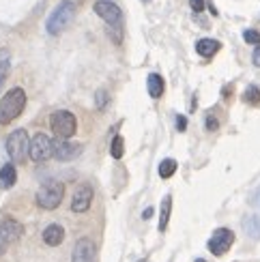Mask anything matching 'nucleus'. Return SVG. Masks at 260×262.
Listing matches in <instances>:
<instances>
[{
    "mask_svg": "<svg viewBox=\"0 0 260 262\" xmlns=\"http://www.w3.org/2000/svg\"><path fill=\"white\" fill-rule=\"evenodd\" d=\"M26 107V93L24 89H11L0 99V125H9L24 112Z\"/></svg>",
    "mask_w": 260,
    "mask_h": 262,
    "instance_id": "nucleus-1",
    "label": "nucleus"
},
{
    "mask_svg": "<svg viewBox=\"0 0 260 262\" xmlns=\"http://www.w3.org/2000/svg\"><path fill=\"white\" fill-rule=\"evenodd\" d=\"M64 198V185L56 179H52V181H46L39 187L37 195H35V200H37V206L43 211H54V209H58L60 202Z\"/></svg>",
    "mask_w": 260,
    "mask_h": 262,
    "instance_id": "nucleus-2",
    "label": "nucleus"
},
{
    "mask_svg": "<svg viewBox=\"0 0 260 262\" xmlns=\"http://www.w3.org/2000/svg\"><path fill=\"white\" fill-rule=\"evenodd\" d=\"M73 15H75V5L71 3V0H64V3H60L56 9L52 11V15L48 17V24H46L48 32H50V35H54V37L60 35V32L64 30V26L71 24Z\"/></svg>",
    "mask_w": 260,
    "mask_h": 262,
    "instance_id": "nucleus-3",
    "label": "nucleus"
},
{
    "mask_svg": "<svg viewBox=\"0 0 260 262\" xmlns=\"http://www.w3.org/2000/svg\"><path fill=\"white\" fill-rule=\"evenodd\" d=\"M50 127L56 138L69 140L75 136V131H78V121H75V116L69 110H58L50 116Z\"/></svg>",
    "mask_w": 260,
    "mask_h": 262,
    "instance_id": "nucleus-4",
    "label": "nucleus"
},
{
    "mask_svg": "<svg viewBox=\"0 0 260 262\" xmlns=\"http://www.w3.org/2000/svg\"><path fill=\"white\" fill-rule=\"evenodd\" d=\"M7 155L13 161H26L28 157V148H30V138L26 129H15L13 134L7 136Z\"/></svg>",
    "mask_w": 260,
    "mask_h": 262,
    "instance_id": "nucleus-5",
    "label": "nucleus"
},
{
    "mask_svg": "<svg viewBox=\"0 0 260 262\" xmlns=\"http://www.w3.org/2000/svg\"><path fill=\"white\" fill-rule=\"evenodd\" d=\"M54 146H56V142H54L48 134H35L30 138L28 157L32 161H37V163H43L50 157H54Z\"/></svg>",
    "mask_w": 260,
    "mask_h": 262,
    "instance_id": "nucleus-6",
    "label": "nucleus"
},
{
    "mask_svg": "<svg viewBox=\"0 0 260 262\" xmlns=\"http://www.w3.org/2000/svg\"><path fill=\"white\" fill-rule=\"evenodd\" d=\"M95 13L99 15L101 19H105L110 26L121 28V24H123V11L116 3H112V0H97L95 3Z\"/></svg>",
    "mask_w": 260,
    "mask_h": 262,
    "instance_id": "nucleus-7",
    "label": "nucleus"
},
{
    "mask_svg": "<svg viewBox=\"0 0 260 262\" xmlns=\"http://www.w3.org/2000/svg\"><path fill=\"white\" fill-rule=\"evenodd\" d=\"M234 243V232L228 228H218L213 232V236L209 238V252L213 256H224Z\"/></svg>",
    "mask_w": 260,
    "mask_h": 262,
    "instance_id": "nucleus-8",
    "label": "nucleus"
},
{
    "mask_svg": "<svg viewBox=\"0 0 260 262\" xmlns=\"http://www.w3.org/2000/svg\"><path fill=\"white\" fill-rule=\"evenodd\" d=\"M71 262H97V245L93 238L82 236L78 238L73 252H71Z\"/></svg>",
    "mask_w": 260,
    "mask_h": 262,
    "instance_id": "nucleus-9",
    "label": "nucleus"
},
{
    "mask_svg": "<svg viewBox=\"0 0 260 262\" xmlns=\"http://www.w3.org/2000/svg\"><path fill=\"white\" fill-rule=\"evenodd\" d=\"M93 195H95V191H93L91 185L82 183L80 187L75 189L73 198H71V211L73 213H86L91 209V204H93Z\"/></svg>",
    "mask_w": 260,
    "mask_h": 262,
    "instance_id": "nucleus-10",
    "label": "nucleus"
},
{
    "mask_svg": "<svg viewBox=\"0 0 260 262\" xmlns=\"http://www.w3.org/2000/svg\"><path fill=\"white\" fill-rule=\"evenodd\" d=\"M84 146L80 142H69V140H60L56 142V146H54V157L58 161H73L82 155Z\"/></svg>",
    "mask_w": 260,
    "mask_h": 262,
    "instance_id": "nucleus-11",
    "label": "nucleus"
},
{
    "mask_svg": "<svg viewBox=\"0 0 260 262\" xmlns=\"http://www.w3.org/2000/svg\"><path fill=\"white\" fill-rule=\"evenodd\" d=\"M24 234V228H21V224L17 220H13V217H5V220H0V238H3L5 243H15L17 238Z\"/></svg>",
    "mask_w": 260,
    "mask_h": 262,
    "instance_id": "nucleus-12",
    "label": "nucleus"
},
{
    "mask_svg": "<svg viewBox=\"0 0 260 262\" xmlns=\"http://www.w3.org/2000/svg\"><path fill=\"white\" fill-rule=\"evenodd\" d=\"M64 241V228L60 224H50L46 230H43V243L50 247H58Z\"/></svg>",
    "mask_w": 260,
    "mask_h": 262,
    "instance_id": "nucleus-13",
    "label": "nucleus"
},
{
    "mask_svg": "<svg viewBox=\"0 0 260 262\" xmlns=\"http://www.w3.org/2000/svg\"><path fill=\"white\" fill-rule=\"evenodd\" d=\"M17 183V170L13 163H5L0 168V189H11Z\"/></svg>",
    "mask_w": 260,
    "mask_h": 262,
    "instance_id": "nucleus-14",
    "label": "nucleus"
},
{
    "mask_svg": "<svg viewBox=\"0 0 260 262\" xmlns=\"http://www.w3.org/2000/svg\"><path fill=\"white\" fill-rule=\"evenodd\" d=\"M146 89H148V95L153 97V99H159V97L164 95V89H166L164 78H161L159 73H150L148 80H146Z\"/></svg>",
    "mask_w": 260,
    "mask_h": 262,
    "instance_id": "nucleus-15",
    "label": "nucleus"
},
{
    "mask_svg": "<svg viewBox=\"0 0 260 262\" xmlns=\"http://www.w3.org/2000/svg\"><path fill=\"white\" fill-rule=\"evenodd\" d=\"M220 41H215V39H200L196 43V52L200 54L202 58H211L215 52H220Z\"/></svg>",
    "mask_w": 260,
    "mask_h": 262,
    "instance_id": "nucleus-16",
    "label": "nucleus"
},
{
    "mask_svg": "<svg viewBox=\"0 0 260 262\" xmlns=\"http://www.w3.org/2000/svg\"><path fill=\"white\" fill-rule=\"evenodd\" d=\"M243 230L247 236L260 238V215H250L243 220Z\"/></svg>",
    "mask_w": 260,
    "mask_h": 262,
    "instance_id": "nucleus-17",
    "label": "nucleus"
},
{
    "mask_svg": "<svg viewBox=\"0 0 260 262\" xmlns=\"http://www.w3.org/2000/svg\"><path fill=\"white\" fill-rule=\"evenodd\" d=\"M170 213H172V198L166 195L161 200V215H159V232H166L168 222H170Z\"/></svg>",
    "mask_w": 260,
    "mask_h": 262,
    "instance_id": "nucleus-18",
    "label": "nucleus"
},
{
    "mask_svg": "<svg viewBox=\"0 0 260 262\" xmlns=\"http://www.w3.org/2000/svg\"><path fill=\"white\" fill-rule=\"evenodd\" d=\"M110 155H112L114 159H121V157L125 155V140H123V136H114V138H112Z\"/></svg>",
    "mask_w": 260,
    "mask_h": 262,
    "instance_id": "nucleus-19",
    "label": "nucleus"
},
{
    "mask_svg": "<svg viewBox=\"0 0 260 262\" xmlns=\"http://www.w3.org/2000/svg\"><path fill=\"white\" fill-rule=\"evenodd\" d=\"M177 172V161L175 159H164L159 163V177L161 179H170Z\"/></svg>",
    "mask_w": 260,
    "mask_h": 262,
    "instance_id": "nucleus-20",
    "label": "nucleus"
},
{
    "mask_svg": "<svg viewBox=\"0 0 260 262\" xmlns=\"http://www.w3.org/2000/svg\"><path fill=\"white\" fill-rule=\"evenodd\" d=\"M243 101L250 105H258L260 103V89L258 86H247V91L243 93Z\"/></svg>",
    "mask_w": 260,
    "mask_h": 262,
    "instance_id": "nucleus-21",
    "label": "nucleus"
},
{
    "mask_svg": "<svg viewBox=\"0 0 260 262\" xmlns=\"http://www.w3.org/2000/svg\"><path fill=\"white\" fill-rule=\"evenodd\" d=\"M243 39H245L247 43H252V46H256V48L260 46V32H258V30H252V28L245 30V32H243Z\"/></svg>",
    "mask_w": 260,
    "mask_h": 262,
    "instance_id": "nucleus-22",
    "label": "nucleus"
},
{
    "mask_svg": "<svg viewBox=\"0 0 260 262\" xmlns=\"http://www.w3.org/2000/svg\"><path fill=\"white\" fill-rule=\"evenodd\" d=\"M95 103H97V107H99V110H103V107L107 105V93L105 91H99L95 95Z\"/></svg>",
    "mask_w": 260,
    "mask_h": 262,
    "instance_id": "nucleus-23",
    "label": "nucleus"
},
{
    "mask_svg": "<svg viewBox=\"0 0 260 262\" xmlns=\"http://www.w3.org/2000/svg\"><path fill=\"white\" fill-rule=\"evenodd\" d=\"M7 73H9V56H7V52H5L3 54V69H0V86H3Z\"/></svg>",
    "mask_w": 260,
    "mask_h": 262,
    "instance_id": "nucleus-24",
    "label": "nucleus"
},
{
    "mask_svg": "<svg viewBox=\"0 0 260 262\" xmlns=\"http://www.w3.org/2000/svg\"><path fill=\"white\" fill-rule=\"evenodd\" d=\"M218 127H220V121H218V118H215L213 114H209V116H207V129H209V131H215Z\"/></svg>",
    "mask_w": 260,
    "mask_h": 262,
    "instance_id": "nucleus-25",
    "label": "nucleus"
},
{
    "mask_svg": "<svg viewBox=\"0 0 260 262\" xmlns=\"http://www.w3.org/2000/svg\"><path fill=\"white\" fill-rule=\"evenodd\" d=\"M177 129L179 131H185L187 129V118L185 116H181V114L177 116Z\"/></svg>",
    "mask_w": 260,
    "mask_h": 262,
    "instance_id": "nucleus-26",
    "label": "nucleus"
},
{
    "mask_svg": "<svg viewBox=\"0 0 260 262\" xmlns=\"http://www.w3.org/2000/svg\"><path fill=\"white\" fill-rule=\"evenodd\" d=\"M204 3H207V0H189V5H191V9L196 11V13L204 9Z\"/></svg>",
    "mask_w": 260,
    "mask_h": 262,
    "instance_id": "nucleus-27",
    "label": "nucleus"
},
{
    "mask_svg": "<svg viewBox=\"0 0 260 262\" xmlns=\"http://www.w3.org/2000/svg\"><path fill=\"white\" fill-rule=\"evenodd\" d=\"M252 62L256 64V67H260V46L254 50V54H252Z\"/></svg>",
    "mask_w": 260,
    "mask_h": 262,
    "instance_id": "nucleus-28",
    "label": "nucleus"
},
{
    "mask_svg": "<svg viewBox=\"0 0 260 262\" xmlns=\"http://www.w3.org/2000/svg\"><path fill=\"white\" fill-rule=\"evenodd\" d=\"M7 247H9V243H5L3 238H0V256H3V254L7 252Z\"/></svg>",
    "mask_w": 260,
    "mask_h": 262,
    "instance_id": "nucleus-29",
    "label": "nucleus"
},
{
    "mask_svg": "<svg viewBox=\"0 0 260 262\" xmlns=\"http://www.w3.org/2000/svg\"><path fill=\"white\" fill-rule=\"evenodd\" d=\"M150 215H153V209H146V211L142 213V217H144V220H148V217H150Z\"/></svg>",
    "mask_w": 260,
    "mask_h": 262,
    "instance_id": "nucleus-30",
    "label": "nucleus"
},
{
    "mask_svg": "<svg viewBox=\"0 0 260 262\" xmlns=\"http://www.w3.org/2000/svg\"><path fill=\"white\" fill-rule=\"evenodd\" d=\"M196 262H207V260H202V258H198V260H196Z\"/></svg>",
    "mask_w": 260,
    "mask_h": 262,
    "instance_id": "nucleus-31",
    "label": "nucleus"
},
{
    "mask_svg": "<svg viewBox=\"0 0 260 262\" xmlns=\"http://www.w3.org/2000/svg\"><path fill=\"white\" fill-rule=\"evenodd\" d=\"M142 3H150V0H142Z\"/></svg>",
    "mask_w": 260,
    "mask_h": 262,
    "instance_id": "nucleus-32",
    "label": "nucleus"
}]
</instances>
